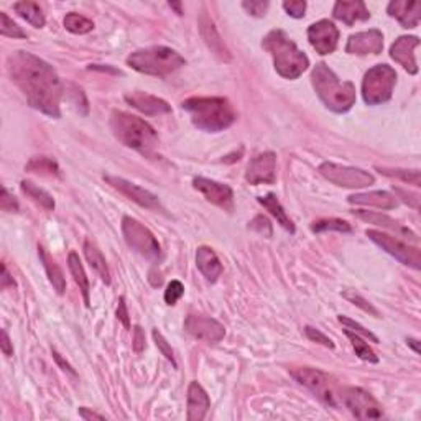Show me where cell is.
I'll return each instance as SVG.
<instances>
[{
  "mask_svg": "<svg viewBox=\"0 0 421 421\" xmlns=\"http://www.w3.org/2000/svg\"><path fill=\"white\" fill-rule=\"evenodd\" d=\"M134 349L135 352H142L145 349V334L140 326H135L134 329Z\"/></svg>",
  "mask_w": 421,
  "mask_h": 421,
  "instance_id": "cell-50",
  "label": "cell"
},
{
  "mask_svg": "<svg viewBox=\"0 0 421 421\" xmlns=\"http://www.w3.org/2000/svg\"><path fill=\"white\" fill-rule=\"evenodd\" d=\"M117 318L120 319V323L124 324L125 329H130V319H129V311H127L125 306V300L124 296L118 300V306H117Z\"/></svg>",
  "mask_w": 421,
  "mask_h": 421,
  "instance_id": "cell-49",
  "label": "cell"
},
{
  "mask_svg": "<svg viewBox=\"0 0 421 421\" xmlns=\"http://www.w3.org/2000/svg\"><path fill=\"white\" fill-rule=\"evenodd\" d=\"M53 357H55V361L60 364V366H61V368H63V370H64V372H69V374H71V375H76V372H74V368H73L71 366H69V364H68V362H66V361H64V359H63V357H61V355H60L58 352H56V350H53Z\"/></svg>",
  "mask_w": 421,
  "mask_h": 421,
  "instance_id": "cell-54",
  "label": "cell"
},
{
  "mask_svg": "<svg viewBox=\"0 0 421 421\" xmlns=\"http://www.w3.org/2000/svg\"><path fill=\"white\" fill-rule=\"evenodd\" d=\"M191 122L204 132H221L234 124L237 114L226 98H190L181 104Z\"/></svg>",
  "mask_w": 421,
  "mask_h": 421,
  "instance_id": "cell-3",
  "label": "cell"
},
{
  "mask_svg": "<svg viewBox=\"0 0 421 421\" xmlns=\"http://www.w3.org/2000/svg\"><path fill=\"white\" fill-rule=\"evenodd\" d=\"M0 19H2V24H0V33L3 37H10V38H26V32L21 30V26H19L13 21L10 17L7 15L6 12L0 13Z\"/></svg>",
  "mask_w": 421,
  "mask_h": 421,
  "instance_id": "cell-39",
  "label": "cell"
},
{
  "mask_svg": "<svg viewBox=\"0 0 421 421\" xmlns=\"http://www.w3.org/2000/svg\"><path fill=\"white\" fill-rule=\"evenodd\" d=\"M122 234L127 245L148 260H158L161 256V247L148 227H145L137 219L125 216L122 219Z\"/></svg>",
  "mask_w": 421,
  "mask_h": 421,
  "instance_id": "cell-8",
  "label": "cell"
},
{
  "mask_svg": "<svg viewBox=\"0 0 421 421\" xmlns=\"http://www.w3.org/2000/svg\"><path fill=\"white\" fill-rule=\"evenodd\" d=\"M420 46L418 37H400L395 39V43L390 48V56L392 60L397 61L398 64L403 66V69L410 74L418 73V64H416L415 50Z\"/></svg>",
  "mask_w": 421,
  "mask_h": 421,
  "instance_id": "cell-19",
  "label": "cell"
},
{
  "mask_svg": "<svg viewBox=\"0 0 421 421\" xmlns=\"http://www.w3.org/2000/svg\"><path fill=\"white\" fill-rule=\"evenodd\" d=\"M306 7H308V3H306L305 0H287V2H283L285 12H287L289 17H293V19H303Z\"/></svg>",
  "mask_w": 421,
  "mask_h": 421,
  "instance_id": "cell-45",
  "label": "cell"
},
{
  "mask_svg": "<svg viewBox=\"0 0 421 421\" xmlns=\"http://www.w3.org/2000/svg\"><path fill=\"white\" fill-rule=\"evenodd\" d=\"M196 265L208 282H217L219 276L222 275L221 260H219L216 252L210 247H206V245H201V247L197 249Z\"/></svg>",
  "mask_w": 421,
  "mask_h": 421,
  "instance_id": "cell-26",
  "label": "cell"
},
{
  "mask_svg": "<svg viewBox=\"0 0 421 421\" xmlns=\"http://www.w3.org/2000/svg\"><path fill=\"white\" fill-rule=\"evenodd\" d=\"M0 346H2V352L6 354L7 357H10V355L13 354V346H12L10 337H8L6 329H2V344Z\"/></svg>",
  "mask_w": 421,
  "mask_h": 421,
  "instance_id": "cell-52",
  "label": "cell"
},
{
  "mask_svg": "<svg viewBox=\"0 0 421 421\" xmlns=\"http://www.w3.org/2000/svg\"><path fill=\"white\" fill-rule=\"evenodd\" d=\"M199 30H201V37L204 38L206 45H208L209 50L214 53V56L224 61V63H229L232 60L231 51L227 50L226 45H224L221 35H219L214 21L210 20L206 13H203V15L199 17Z\"/></svg>",
  "mask_w": 421,
  "mask_h": 421,
  "instance_id": "cell-21",
  "label": "cell"
},
{
  "mask_svg": "<svg viewBox=\"0 0 421 421\" xmlns=\"http://www.w3.org/2000/svg\"><path fill=\"white\" fill-rule=\"evenodd\" d=\"M367 237L372 242L379 245L382 250H385L390 256L397 258L398 262H402L403 265L411 267L415 270L421 269V252L418 247H411V245L398 240L397 237L384 234L380 231H367Z\"/></svg>",
  "mask_w": 421,
  "mask_h": 421,
  "instance_id": "cell-11",
  "label": "cell"
},
{
  "mask_svg": "<svg viewBox=\"0 0 421 421\" xmlns=\"http://www.w3.org/2000/svg\"><path fill=\"white\" fill-rule=\"evenodd\" d=\"M68 267H69V271H71L74 282H76L79 289H81L86 306H87V308H89V306H91L89 280H87L84 267H82V263H81V260H79V256H78L76 252H69V256H68Z\"/></svg>",
  "mask_w": 421,
  "mask_h": 421,
  "instance_id": "cell-31",
  "label": "cell"
},
{
  "mask_svg": "<svg viewBox=\"0 0 421 421\" xmlns=\"http://www.w3.org/2000/svg\"><path fill=\"white\" fill-rule=\"evenodd\" d=\"M332 15L349 26L354 25L355 21L370 19V12L362 0H339V2H336Z\"/></svg>",
  "mask_w": 421,
  "mask_h": 421,
  "instance_id": "cell-23",
  "label": "cell"
},
{
  "mask_svg": "<svg viewBox=\"0 0 421 421\" xmlns=\"http://www.w3.org/2000/svg\"><path fill=\"white\" fill-rule=\"evenodd\" d=\"M38 256H39V260H42V263H43V267H45L46 275H48V278H50L53 288L56 289L58 295H63V293L66 292V280H64L63 271H61V269L58 267V263L48 256V252L43 247H38Z\"/></svg>",
  "mask_w": 421,
  "mask_h": 421,
  "instance_id": "cell-30",
  "label": "cell"
},
{
  "mask_svg": "<svg viewBox=\"0 0 421 421\" xmlns=\"http://www.w3.org/2000/svg\"><path fill=\"white\" fill-rule=\"evenodd\" d=\"M210 406L209 395L197 382H191L188 388V420L203 421Z\"/></svg>",
  "mask_w": 421,
  "mask_h": 421,
  "instance_id": "cell-25",
  "label": "cell"
},
{
  "mask_svg": "<svg viewBox=\"0 0 421 421\" xmlns=\"http://www.w3.org/2000/svg\"><path fill=\"white\" fill-rule=\"evenodd\" d=\"M192 186L203 195L209 203L219 206V208L231 213L234 209V191L227 184L217 183L214 179L197 177L192 179Z\"/></svg>",
  "mask_w": 421,
  "mask_h": 421,
  "instance_id": "cell-15",
  "label": "cell"
},
{
  "mask_svg": "<svg viewBox=\"0 0 421 421\" xmlns=\"http://www.w3.org/2000/svg\"><path fill=\"white\" fill-rule=\"evenodd\" d=\"M319 173L328 181L342 188H367L374 184L375 178L366 170L352 168V166H342L332 161H324L319 165Z\"/></svg>",
  "mask_w": 421,
  "mask_h": 421,
  "instance_id": "cell-10",
  "label": "cell"
},
{
  "mask_svg": "<svg viewBox=\"0 0 421 421\" xmlns=\"http://www.w3.org/2000/svg\"><path fill=\"white\" fill-rule=\"evenodd\" d=\"M311 81L318 98L329 111L336 114L348 112L355 104V86L349 81H341L328 64H316L311 73Z\"/></svg>",
  "mask_w": 421,
  "mask_h": 421,
  "instance_id": "cell-4",
  "label": "cell"
},
{
  "mask_svg": "<svg viewBox=\"0 0 421 421\" xmlns=\"http://www.w3.org/2000/svg\"><path fill=\"white\" fill-rule=\"evenodd\" d=\"M21 191L25 192L26 196L30 197V199L35 201L39 208H43L45 210H53L55 209V199H53V196L50 192H46L45 190H42V188L37 186V184L32 181H21L20 183Z\"/></svg>",
  "mask_w": 421,
  "mask_h": 421,
  "instance_id": "cell-33",
  "label": "cell"
},
{
  "mask_svg": "<svg viewBox=\"0 0 421 421\" xmlns=\"http://www.w3.org/2000/svg\"><path fill=\"white\" fill-rule=\"evenodd\" d=\"M79 416H81L82 420H105L104 415L96 413V411H91L89 408H79Z\"/></svg>",
  "mask_w": 421,
  "mask_h": 421,
  "instance_id": "cell-53",
  "label": "cell"
},
{
  "mask_svg": "<svg viewBox=\"0 0 421 421\" xmlns=\"http://www.w3.org/2000/svg\"><path fill=\"white\" fill-rule=\"evenodd\" d=\"M258 203H260L267 210H270L271 216L276 219V222H278L285 231H288L289 234H295V226H293L292 219L287 216V213H285V209L282 208V204H280V201L276 199L274 192H269V195L258 197Z\"/></svg>",
  "mask_w": 421,
  "mask_h": 421,
  "instance_id": "cell-29",
  "label": "cell"
},
{
  "mask_svg": "<svg viewBox=\"0 0 421 421\" xmlns=\"http://www.w3.org/2000/svg\"><path fill=\"white\" fill-rule=\"evenodd\" d=\"M339 397L357 420H377L384 415L380 403L364 388L346 387L339 392Z\"/></svg>",
  "mask_w": 421,
  "mask_h": 421,
  "instance_id": "cell-12",
  "label": "cell"
},
{
  "mask_svg": "<svg viewBox=\"0 0 421 421\" xmlns=\"http://www.w3.org/2000/svg\"><path fill=\"white\" fill-rule=\"evenodd\" d=\"M64 26L68 32H71L74 35H84L89 33L91 30L94 28V24H92L89 19H86V17L71 12L64 17Z\"/></svg>",
  "mask_w": 421,
  "mask_h": 421,
  "instance_id": "cell-36",
  "label": "cell"
},
{
  "mask_svg": "<svg viewBox=\"0 0 421 421\" xmlns=\"http://www.w3.org/2000/svg\"><path fill=\"white\" fill-rule=\"evenodd\" d=\"M111 130L118 142L148 158L156 156L158 135L150 124L132 114L114 111L111 114Z\"/></svg>",
  "mask_w": 421,
  "mask_h": 421,
  "instance_id": "cell-2",
  "label": "cell"
},
{
  "mask_svg": "<svg viewBox=\"0 0 421 421\" xmlns=\"http://www.w3.org/2000/svg\"><path fill=\"white\" fill-rule=\"evenodd\" d=\"M292 375L298 384L305 385L306 388L311 390L326 405L337 406L336 382L326 372L318 370V368L313 367H300L292 370Z\"/></svg>",
  "mask_w": 421,
  "mask_h": 421,
  "instance_id": "cell-9",
  "label": "cell"
},
{
  "mask_svg": "<svg viewBox=\"0 0 421 421\" xmlns=\"http://www.w3.org/2000/svg\"><path fill=\"white\" fill-rule=\"evenodd\" d=\"M387 12L390 17L400 21L403 28H415L421 19V3L416 0H393L388 3Z\"/></svg>",
  "mask_w": 421,
  "mask_h": 421,
  "instance_id": "cell-22",
  "label": "cell"
},
{
  "mask_svg": "<svg viewBox=\"0 0 421 421\" xmlns=\"http://www.w3.org/2000/svg\"><path fill=\"white\" fill-rule=\"evenodd\" d=\"M84 256L87 258V262H89V265L94 269L96 274L100 276V280H102L105 285L111 283V271H109L107 262H105L102 252L98 249V245H96L94 242H91V240H86Z\"/></svg>",
  "mask_w": 421,
  "mask_h": 421,
  "instance_id": "cell-28",
  "label": "cell"
},
{
  "mask_svg": "<svg viewBox=\"0 0 421 421\" xmlns=\"http://www.w3.org/2000/svg\"><path fill=\"white\" fill-rule=\"evenodd\" d=\"M152 336H153V339H155V344H156V348L161 350V354L165 355L166 359H168V361L173 364V367H177V361H174V355H173V349H171V346L168 344V341L165 339L163 336H161V332L160 331H156V329H153V332H152Z\"/></svg>",
  "mask_w": 421,
  "mask_h": 421,
  "instance_id": "cell-44",
  "label": "cell"
},
{
  "mask_svg": "<svg viewBox=\"0 0 421 421\" xmlns=\"http://www.w3.org/2000/svg\"><path fill=\"white\" fill-rule=\"evenodd\" d=\"M262 46L274 58L276 73L285 79H296L308 69L310 60L283 30H271L263 38Z\"/></svg>",
  "mask_w": 421,
  "mask_h": 421,
  "instance_id": "cell-5",
  "label": "cell"
},
{
  "mask_svg": "<svg viewBox=\"0 0 421 421\" xmlns=\"http://www.w3.org/2000/svg\"><path fill=\"white\" fill-rule=\"evenodd\" d=\"M311 231L313 232H329V231H336V232H344V234H349L352 232V227L349 226V222L342 221V219H319V221L313 222L311 226Z\"/></svg>",
  "mask_w": 421,
  "mask_h": 421,
  "instance_id": "cell-37",
  "label": "cell"
},
{
  "mask_svg": "<svg viewBox=\"0 0 421 421\" xmlns=\"http://www.w3.org/2000/svg\"><path fill=\"white\" fill-rule=\"evenodd\" d=\"M26 171L32 173L46 174V177H60V166L53 158L48 156H33L26 165Z\"/></svg>",
  "mask_w": 421,
  "mask_h": 421,
  "instance_id": "cell-34",
  "label": "cell"
},
{
  "mask_svg": "<svg viewBox=\"0 0 421 421\" xmlns=\"http://www.w3.org/2000/svg\"><path fill=\"white\" fill-rule=\"evenodd\" d=\"M305 334H306V337H308L310 341L318 342V344L324 346V348L334 349V342H332L331 339H329V337H328L326 334H323V332L319 331V329L311 328V326H306V328H305Z\"/></svg>",
  "mask_w": 421,
  "mask_h": 421,
  "instance_id": "cell-46",
  "label": "cell"
},
{
  "mask_svg": "<svg viewBox=\"0 0 421 421\" xmlns=\"http://www.w3.org/2000/svg\"><path fill=\"white\" fill-rule=\"evenodd\" d=\"M184 329H186L188 334L195 337V339L209 342V344L221 342L224 336H226V328H224L217 319L201 314L188 316L186 321H184Z\"/></svg>",
  "mask_w": 421,
  "mask_h": 421,
  "instance_id": "cell-13",
  "label": "cell"
},
{
  "mask_svg": "<svg viewBox=\"0 0 421 421\" xmlns=\"http://www.w3.org/2000/svg\"><path fill=\"white\" fill-rule=\"evenodd\" d=\"M344 332H346V336L349 337L350 344H352V348L355 350V354L359 355V359H362V361L370 362V364L379 362V357H377L374 350L368 348V344L362 339L361 336L355 334V332L350 331V329H344Z\"/></svg>",
  "mask_w": 421,
  "mask_h": 421,
  "instance_id": "cell-35",
  "label": "cell"
},
{
  "mask_svg": "<svg viewBox=\"0 0 421 421\" xmlns=\"http://www.w3.org/2000/svg\"><path fill=\"white\" fill-rule=\"evenodd\" d=\"M127 64L135 71L150 76H168L186 64V60L168 46H150L132 53Z\"/></svg>",
  "mask_w": 421,
  "mask_h": 421,
  "instance_id": "cell-6",
  "label": "cell"
},
{
  "mask_svg": "<svg viewBox=\"0 0 421 421\" xmlns=\"http://www.w3.org/2000/svg\"><path fill=\"white\" fill-rule=\"evenodd\" d=\"M242 7L245 8V12L252 17H263L269 10L270 3L267 0H245L242 2Z\"/></svg>",
  "mask_w": 421,
  "mask_h": 421,
  "instance_id": "cell-42",
  "label": "cell"
},
{
  "mask_svg": "<svg viewBox=\"0 0 421 421\" xmlns=\"http://www.w3.org/2000/svg\"><path fill=\"white\" fill-rule=\"evenodd\" d=\"M352 214L354 216H357L359 219H362V221H367L368 224H375V226H380V227H384V229L392 231L397 235L408 237L411 242H415V244L418 242V237H416V234H413V232L408 229V227L402 226L398 221H395V219L385 216V214L372 213V210H352Z\"/></svg>",
  "mask_w": 421,
  "mask_h": 421,
  "instance_id": "cell-24",
  "label": "cell"
},
{
  "mask_svg": "<svg viewBox=\"0 0 421 421\" xmlns=\"http://www.w3.org/2000/svg\"><path fill=\"white\" fill-rule=\"evenodd\" d=\"M125 102L145 114V116H163V114L171 112V105L166 102V100L142 91H135L132 92V94H127Z\"/></svg>",
  "mask_w": 421,
  "mask_h": 421,
  "instance_id": "cell-20",
  "label": "cell"
},
{
  "mask_svg": "<svg viewBox=\"0 0 421 421\" xmlns=\"http://www.w3.org/2000/svg\"><path fill=\"white\" fill-rule=\"evenodd\" d=\"M275 171H276V155L274 152H263L260 155L253 156L249 161L247 171H245V179L249 184H271L275 183Z\"/></svg>",
  "mask_w": 421,
  "mask_h": 421,
  "instance_id": "cell-17",
  "label": "cell"
},
{
  "mask_svg": "<svg viewBox=\"0 0 421 421\" xmlns=\"http://www.w3.org/2000/svg\"><path fill=\"white\" fill-rule=\"evenodd\" d=\"M308 39L319 55H331L337 48L339 30L331 20H319L308 28Z\"/></svg>",
  "mask_w": 421,
  "mask_h": 421,
  "instance_id": "cell-16",
  "label": "cell"
},
{
  "mask_svg": "<svg viewBox=\"0 0 421 421\" xmlns=\"http://www.w3.org/2000/svg\"><path fill=\"white\" fill-rule=\"evenodd\" d=\"M397 73L388 64H377L364 76L362 98L368 105H379L392 99Z\"/></svg>",
  "mask_w": 421,
  "mask_h": 421,
  "instance_id": "cell-7",
  "label": "cell"
},
{
  "mask_svg": "<svg viewBox=\"0 0 421 421\" xmlns=\"http://www.w3.org/2000/svg\"><path fill=\"white\" fill-rule=\"evenodd\" d=\"M406 342L411 346V348H413V350H415L416 354L420 352V349H418V341H416V339H411V337H410V339H408Z\"/></svg>",
  "mask_w": 421,
  "mask_h": 421,
  "instance_id": "cell-56",
  "label": "cell"
},
{
  "mask_svg": "<svg viewBox=\"0 0 421 421\" xmlns=\"http://www.w3.org/2000/svg\"><path fill=\"white\" fill-rule=\"evenodd\" d=\"M249 227H250V229L257 231L258 234H263L265 237H271V234H274L270 221L267 217H263V216H257L252 222H250Z\"/></svg>",
  "mask_w": 421,
  "mask_h": 421,
  "instance_id": "cell-48",
  "label": "cell"
},
{
  "mask_svg": "<svg viewBox=\"0 0 421 421\" xmlns=\"http://www.w3.org/2000/svg\"><path fill=\"white\" fill-rule=\"evenodd\" d=\"M13 10L19 13L21 19L28 21L30 25L35 26V28H42V26H45V24H46L42 8H39L38 3H35V2H28V0L17 2V3H13Z\"/></svg>",
  "mask_w": 421,
  "mask_h": 421,
  "instance_id": "cell-32",
  "label": "cell"
},
{
  "mask_svg": "<svg viewBox=\"0 0 421 421\" xmlns=\"http://www.w3.org/2000/svg\"><path fill=\"white\" fill-rule=\"evenodd\" d=\"M342 296H344L346 300H349L350 303H352V305L359 306V308L366 311V313L372 314V316H375V318H380L379 310L374 308V306H372L370 303H368V301L366 300V298H362L361 295H359V293H355V292H344V293H342Z\"/></svg>",
  "mask_w": 421,
  "mask_h": 421,
  "instance_id": "cell-41",
  "label": "cell"
},
{
  "mask_svg": "<svg viewBox=\"0 0 421 421\" xmlns=\"http://www.w3.org/2000/svg\"><path fill=\"white\" fill-rule=\"evenodd\" d=\"M350 204L359 206H374V208L380 209H393L397 208L398 201L393 195L387 191H370V192H361V195L349 196Z\"/></svg>",
  "mask_w": 421,
  "mask_h": 421,
  "instance_id": "cell-27",
  "label": "cell"
},
{
  "mask_svg": "<svg viewBox=\"0 0 421 421\" xmlns=\"http://www.w3.org/2000/svg\"><path fill=\"white\" fill-rule=\"evenodd\" d=\"M382 50H384V35L377 28L352 35L346 45V53L357 56L380 55Z\"/></svg>",
  "mask_w": 421,
  "mask_h": 421,
  "instance_id": "cell-18",
  "label": "cell"
},
{
  "mask_svg": "<svg viewBox=\"0 0 421 421\" xmlns=\"http://www.w3.org/2000/svg\"><path fill=\"white\" fill-rule=\"evenodd\" d=\"M104 179L107 181V184H111L114 190H117L118 192L129 197V199L137 203L142 208H147L150 210H163V206H161L160 199L145 188H140L138 184L127 181V179L120 177H114V174H104Z\"/></svg>",
  "mask_w": 421,
  "mask_h": 421,
  "instance_id": "cell-14",
  "label": "cell"
},
{
  "mask_svg": "<svg viewBox=\"0 0 421 421\" xmlns=\"http://www.w3.org/2000/svg\"><path fill=\"white\" fill-rule=\"evenodd\" d=\"M170 7H171V8H174V10H177V13H178V15H183L181 3H178V2H170Z\"/></svg>",
  "mask_w": 421,
  "mask_h": 421,
  "instance_id": "cell-55",
  "label": "cell"
},
{
  "mask_svg": "<svg viewBox=\"0 0 421 421\" xmlns=\"http://www.w3.org/2000/svg\"><path fill=\"white\" fill-rule=\"evenodd\" d=\"M382 174L390 178H400L405 183L415 184L416 188L421 186L420 184V171L418 170H390V168H377Z\"/></svg>",
  "mask_w": 421,
  "mask_h": 421,
  "instance_id": "cell-38",
  "label": "cell"
},
{
  "mask_svg": "<svg viewBox=\"0 0 421 421\" xmlns=\"http://www.w3.org/2000/svg\"><path fill=\"white\" fill-rule=\"evenodd\" d=\"M337 319H339V323L344 324L346 328L350 329V331H352V332H355V334H359V336L366 337V339L372 341V342H379V337H377V336L374 334V332H370V331H368V329L364 328L362 324L355 323L354 319L348 318V316H339V318H337Z\"/></svg>",
  "mask_w": 421,
  "mask_h": 421,
  "instance_id": "cell-40",
  "label": "cell"
},
{
  "mask_svg": "<svg viewBox=\"0 0 421 421\" xmlns=\"http://www.w3.org/2000/svg\"><path fill=\"white\" fill-rule=\"evenodd\" d=\"M0 209L6 213H17L19 210V203L13 197L6 186L2 188V196H0Z\"/></svg>",
  "mask_w": 421,
  "mask_h": 421,
  "instance_id": "cell-47",
  "label": "cell"
},
{
  "mask_svg": "<svg viewBox=\"0 0 421 421\" xmlns=\"http://www.w3.org/2000/svg\"><path fill=\"white\" fill-rule=\"evenodd\" d=\"M183 295H184V287H183V283H181V282H178V280H173V282H171V283L168 285V288H166V292H165V301H166V305H170V306L177 305L178 300H179V298H181Z\"/></svg>",
  "mask_w": 421,
  "mask_h": 421,
  "instance_id": "cell-43",
  "label": "cell"
},
{
  "mask_svg": "<svg viewBox=\"0 0 421 421\" xmlns=\"http://www.w3.org/2000/svg\"><path fill=\"white\" fill-rule=\"evenodd\" d=\"M8 74L33 109L48 117H61L63 84L51 64L32 53L15 51L8 56Z\"/></svg>",
  "mask_w": 421,
  "mask_h": 421,
  "instance_id": "cell-1",
  "label": "cell"
},
{
  "mask_svg": "<svg viewBox=\"0 0 421 421\" xmlns=\"http://www.w3.org/2000/svg\"><path fill=\"white\" fill-rule=\"evenodd\" d=\"M0 287H2V289H6L8 287H15V282H13V278H10V274H8L6 263H2V276H0Z\"/></svg>",
  "mask_w": 421,
  "mask_h": 421,
  "instance_id": "cell-51",
  "label": "cell"
}]
</instances>
